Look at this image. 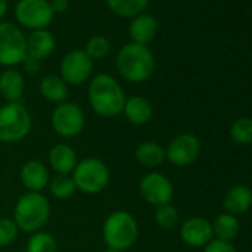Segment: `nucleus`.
Returning <instances> with one entry per match:
<instances>
[{
    "mask_svg": "<svg viewBox=\"0 0 252 252\" xmlns=\"http://www.w3.org/2000/svg\"><path fill=\"white\" fill-rule=\"evenodd\" d=\"M40 94L48 102L58 105L68 99L70 89L68 85L58 74H49L45 76L40 82Z\"/></svg>",
    "mask_w": 252,
    "mask_h": 252,
    "instance_id": "obj_21",
    "label": "nucleus"
},
{
    "mask_svg": "<svg viewBox=\"0 0 252 252\" xmlns=\"http://www.w3.org/2000/svg\"><path fill=\"white\" fill-rule=\"evenodd\" d=\"M27 58V37L23 30L9 21L0 23V65L12 68Z\"/></svg>",
    "mask_w": 252,
    "mask_h": 252,
    "instance_id": "obj_7",
    "label": "nucleus"
},
{
    "mask_svg": "<svg viewBox=\"0 0 252 252\" xmlns=\"http://www.w3.org/2000/svg\"><path fill=\"white\" fill-rule=\"evenodd\" d=\"M140 196L152 206H160L165 203H171L174 197V186L171 180L162 174L152 171L146 174L138 184Z\"/></svg>",
    "mask_w": 252,
    "mask_h": 252,
    "instance_id": "obj_11",
    "label": "nucleus"
},
{
    "mask_svg": "<svg viewBox=\"0 0 252 252\" xmlns=\"http://www.w3.org/2000/svg\"><path fill=\"white\" fill-rule=\"evenodd\" d=\"M251 246H252V243H251Z\"/></svg>",
    "mask_w": 252,
    "mask_h": 252,
    "instance_id": "obj_35",
    "label": "nucleus"
},
{
    "mask_svg": "<svg viewBox=\"0 0 252 252\" xmlns=\"http://www.w3.org/2000/svg\"><path fill=\"white\" fill-rule=\"evenodd\" d=\"M230 137L239 146L252 144V119L251 117L237 119L230 128Z\"/></svg>",
    "mask_w": 252,
    "mask_h": 252,
    "instance_id": "obj_28",
    "label": "nucleus"
},
{
    "mask_svg": "<svg viewBox=\"0 0 252 252\" xmlns=\"http://www.w3.org/2000/svg\"><path fill=\"white\" fill-rule=\"evenodd\" d=\"M71 177L76 189L88 196L102 193L110 184V169L96 158H86L80 160Z\"/></svg>",
    "mask_w": 252,
    "mask_h": 252,
    "instance_id": "obj_6",
    "label": "nucleus"
},
{
    "mask_svg": "<svg viewBox=\"0 0 252 252\" xmlns=\"http://www.w3.org/2000/svg\"><path fill=\"white\" fill-rule=\"evenodd\" d=\"M88 57L95 61V60H102L108 55L110 52V42L104 36H94L88 40L85 49H83Z\"/></svg>",
    "mask_w": 252,
    "mask_h": 252,
    "instance_id": "obj_29",
    "label": "nucleus"
},
{
    "mask_svg": "<svg viewBox=\"0 0 252 252\" xmlns=\"http://www.w3.org/2000/svg\"><path fill=\"white\" fill-rule=\"evenodd\" d=\"M21 184L33 193H42L49 186V168L40 160H29L20 169Z\"/></svg>",
    "mask_w": 252,
    "mask_h": 252,
    "instance_id": "obj_14",
    "label": "nucleus"
},
{
    "mask_svg": "<svg viewBox=\"0 0 252 252\" xmlns=\"http://www.w3.org/2000/svg\"><path fill=\"white\" fill-rule=\"evenodd\" d=\"M58 243L54 234L48 231H37L30 236L26 245V252H57Z\"/></svg>",
    "mask_w": 252,
    "mask_h": 252,
    "instance_id": "obj_26",
    "label": "nucleus"
},
{
    "mask_svg": "<svg viewBox=\"0 0 252 252\" xmlns=\"http://www.w3.org/2000/svg\"><path fill=\"white\" fill-rule=\"evenodd\" d=\"M8 8H9L8 0H0V23H2V20L8 14Z\"/></svg>",
    "mask_w": 252,
    "mask_h": 252,
    "instance_id": "obj_33",
    "label": "nucleus"
},
{
    "mask_svg": "<svg viewBox=\"0 0 252 252\" xmlns=\"http://www.w3.org/2000/svg\"><path fill=\"white\" fill-rule=\"evenodd\" d=\"M94 61L83 49H73L64 55L60 64V77L68 86L83 85L92 74Z\"/></svg>",
    "mask_w": 252,
    "mask_h": 252,
    "instance_id": "obj_10",
    "label": "nucleus"
},
{
    "mask_svg": "<svg viewBox=\"0 0 252 252\" xmlns=\"http://www.w3.org/2000/svg\"><path fill=\"white\" fill-rule=\"evenodd\" d=\"M117 73L131 83H143L149 80L156 68V60L149 46L138 43H126L116 55Z\"/></svg>",
    "mask_w": 252,
    "mask_h": 252,
    "instance_id": "obj_2",
    "label": "nucleus"
},
{
    "mask_svg": "<svg viewBox=\"0 0 252 252\" xmlns=\"http://www.w3.org/2000/svg\"><path fill=\"white\" fill-rule=\"evenodd\" d=\"M55 49V37L54 34L43 29L32 32L27 37V58L40 63L42 60L48 58Z\"/></svg>",
    "mask_w": 252,
    "mask_h": 252,
    "instance_id": "obj_19",
    "label": "nucleus"
},
{
    "mask_svg": "<svg viewBox=\"0 0 252 252\" xmlns=\"http://www.w3.org/2000/svg\"><path fill=\"white\" fill-rule=\"evenodd\" d=\"M26 92V79L21 71L6 68L0 73V95L6 102H21Z\"/></svg>",
    "mask_w": 252,
    "mask_h": 252,
    "instance_id": "obj_17",
    "label": "nucleus"
},
{
    "mask_svg": "<svg viewBox=\"0 0 252 252\" xmlns=\"http://www.w3.org/2000/svg\"><path fill=\"white\" fill-rule=\"evenodd\" d=\"M140 236L137 218L123 209L113 211L107 215L102 224V240L110 249L125 252L135 245Z\"/></svg>",
    "mask_w": 252,
    "mask_h": 252,
    "instance_id": "obj_3",
    "label": "nucleus"
},
{
    "mask_svg": "<svg viewBox=\"0 0 252 252\" xmlns=\"http://www.w3.org/2000/svg\"><path fill=\"white\" fill-rule=\"evenodd\" d=\"M158 30H159V27H158L156 18L150 14L143 12L131 20L129 37H131L132 43L147 46L149 43H152L156 39Z\"/></svg>",
    "mask_w": 252,
    "mask_h": 252,
    "instance_id": "obj_16",
    "label": "nucleus"
},
{
    "mask_svg": "<svg viewBox=\"0 0 252 252\" xmlns=\"http://www.w3.org/2000/svg\"><path fill=\"white\" fill-rule=\"evenodd\" d=\"M149 0H107L108 9L122 18H134L144 12Z\"/></svg>",
    "mask_w": 252,
    "mask_h": 252,
    "instance_id": "obj_24",
    "label": "nucleus"
},
{
    "mask_svg": "<svg viewBox=\"0 0 252 252\" xmlns=\"http://www.w3.org/2000/svg\"><path fill=\"white\" fill-rule=\"evenodd\" d=\"M224 208L227 214L240 215L252 206V190L246 186H234L224 196Z\"/></svg>",
    "mask_w": 252,
    "mask_h": 252,
    "instance_id": "obj_20",
    "label": "nucleus"
},
{
    "mask_svg": "<svg viewBox=\"0 0 252 252\" xmlns=\"http://www.w3.org/2000/svg\"><path fill=\"white\" fill-rule=\"evenodd\" d=\"M200 141L196 135L193 134H180L174 137L168 147L165 149L166 152V159L178 166V168H186L191 163H194L200 155Z\"/></svg>",
    "mask_w": 252,
    "mask_h": 252,
    "instance_id": "obj_12",
    "label": "nucleus"
},
{
    "mask_svg": "<svg viewBox=\"0 0 252 252\" xmlns=\"http://www.w3.org/2000/svg\"><path fill=\"white\" fill-rule=\"evenodd\" d=\"M54 132L61 138H76L85 129V113L76 102H61L51 114Z\"/></svg>",
    "mask_w": 252,
    "mask_h": 252,
    "instance_id": "obj_8",
    "label": "nucleus"
},
{
    "mask_svg": "<svg viewBox=\"0 0 252 252\" xmlns=\"http://www.w3.org/2000/svg\"><path fill=\"white\" fill-rule=\"evenodd\" d=\"M122 114H125V117L132 125L144 126V125L150 123V120L153 119L155 110H153L152 102L147 98L134 95V96L126 98Z\"/></svg>",
    "mask_w": 252,
    "mask_h": 252,
    "instance_id": "obj_18",
    "label": "nucleus"
},
{
    "mask_svg": "<svg viewBox=\"0 0 252 252\" xmlns=\"http://www.w3.org/2000/svg\"><path fill=\"white\" fill-rule=\"evenodd\" d=\"M48 163L57 175H71L79 163L77 153L68 144H55L49 150Z\"/></svg>",
    "mask_w": 252,
    "mask_h": 252,
    "instance_id": "obj_15",
    "label": "nucleus"
},
{
    "mask_svg": "<svg viewBox=\"0 0 252 252\" xmlns=\"http://www.w3.org/2000/svg\"><path fill=\"white\" fill-rule=\"evenodd\" d=\"M180 237L189 246L193 248L205 246L214 239L212 224L202 217H191L181 224Z\"/></svg>",
    "mask_w": 252,
    "mask_h": 252,
    "instance_id": "obj_13",
    "label": "nucleus"
},
{
    "mask_svg": "<svg viewBox=\"0 0 252 252\" xmlns=\"http://www.w3.org/2000/svg\"><path fill=\"white\" fill-rule=\"evenodd\" d=\"M15 18L24 29L36 32L52 23L54 12L49 0H20L15 6Z\"/></svg>",
    "mask_w": 252,
    "mask_h": 252,
    "instance_id": "obj_9",
    "label": "nucleus"
},
{
    "mask_svg": "<svg viewBox=\"0 0 252 252\" xmlns=\"http://www.w3.org/2000/svg\"><path fill=\"white\" fill-rule=\"evenodd\" d=\"M32 131V116L23 102L0 105V143L14 144L23 141Z\"/></svg>",
    "mask_w": 252,
    "mask_h": 252,
    "instance_id": "obj_5",
    "label": "nucleus"
},
{
    "mask_svg": "<svg viewBox=\"0 0 252 252\" xmlns=\"http://www.w3.org/2000/svg\"><path fill=\"white\" fill-rule=\"evenodd\" d=\"M155 222L162 230H172L180 221V212L172 203H165L155 208Z\"/></svg>",
    "mask_w": 252,
    "mask_h": 252,
    "instance_id": "obj_27",
    "label": "nucleus"
},
{
    "mask_svg": "<svg viewBox=\"0 0 252 252\" xmlns=\"http://www.w3.org/2000/svg\"><path fill=\"white\" fill-rule=\"evenodd\" d=\"M135 160L144 168H158L166 160V152L159 143L143 141L135 149Z\"/></svg>",
    "mask_w": 252,
    "mask_h": 252,
    "instance_id": "obj_22",
    "label": "nucleus"
},
{
    "mask_svg": "<svg viewBox=\"0 0 252 252\" xmlns=\"http://www.w3.org/2000/svg\"><path fill=\"white\" fill-rule=\"evenodd\" d=\"M212 224V234L215 239L222 242H231L239 233V221L231 214H221L218 215Z\"/></svg>",
    "mask_w": 252,
    "mask_h": 252,
    "instance_id": "obj_23",
    "label": "nucleus"
},
{
    "mask_svg": "<svg viewBox=\"0 0 252 252\" xmlns=\"http://www.w3.org/2000/svg\"><path fill=\"white\" fill-rule=\"evenodd\" d=\"M51 218V205L45 194L26 191L15 203L14 221L20 231L37 233L43 230Z\"/></svg>",
    "mask_w": 252,
    "mask_h": 252,
    "instance_id": "obj_4",
    "label": "nucleus"
},
{
    "mask_svg": "<svg viewBox=\"0 0 252 252\" xmlns=\"http://www.w3.org/2000/svg\"><path fill=\"white\" fill-rule=\"evenodd\" d=\"M51 9L55 14H64L68 9V0H51Z\"/></svg>",
    "mask_w": 252,
    "mask_h": 252,
    "instance_id": "obj_32",
    "label": "nucleus"
},
{
    "mask_svg": "<svg viewBox=\"0 0 252 252\" xmlns=\"http://www.w3.org/2000/svg\"><path fill=\"white\" fill-rule=\"evenodd\" d=\"M88 101L94 113L101 117H117L123 111L126 95L120 83L107 73L92 77L88 88Z\"/></svg>",
    "mask_w": 252,
    "mask_h": 252,
    "instance_id": "obj_1",
    "label": "nucleus"
},
{
    "mask_svg": "<svg viewBox=\"0 0 252 252\" xmlns=\"http://www.w3.org/2000/svg\"><path fill=\"white\" fill-rule=\"evenodd\" d=\"M203 252H237V251L230 242L212 239L208 245L203 246Z\"/></svg>",
    "mask_w": 252,
    "mask_h": 252,
    "instance_id": "obj_31",
    "label": "nucleus"
},
{
    "mask_svg": "<svg viewBox=\"0 0 252 252\" xmlns=\"http://www.w3.org/2000/svg\"><path fill=\"white\" fill-rule=\"evenodd\" d=\"M20 234V228L17 227L12 218H0V248L9 246L17 240Z\"/></svg>",
    "mask_w": 252,
    "mask_h": 252,
    "instance_id": "obj_30",
    "label": "nucleus"
},
{
    "mask_svg": "<svg viewBox=\"0 0 252 252\" xmlns=\"http://www.w3.org/2000/svg\"><path fill=\"white\" fill-rule=\"evenodd\" d=\"M49 191L58 200H67L77 191L71 175H55L49 181Z\"/></svg>",
    "mask_w": 252,
    "mask_h": 252,
    "instance_id": "obj_25",
    "label": "nucleus"
},
{
    "mask_svg": "<svg viewBox=\"0 0 252 252\" xmlns=\"http://www.w3.org/2000/svg\"><path fill=\"white\" fill-rule=\"evenodd\" d=\"M104 252H122V251H117V249H110V248H107Z\"/></svg>",
    "mask_w": 252,
    "mask_h": 252,
    "instance_id": "obj_34",
    "label": "nucleus"
}]
</instances>
